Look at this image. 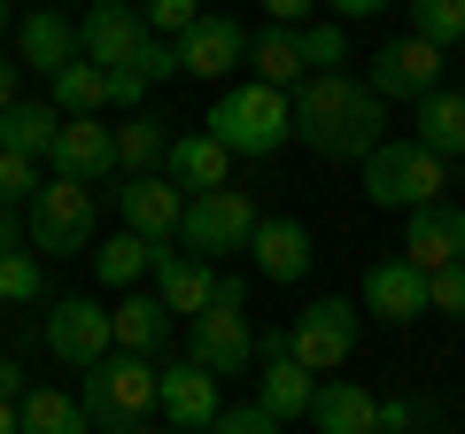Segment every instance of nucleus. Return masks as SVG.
I'll return each mask as SVG.
<instances>
[{"mask_svg":"<svg viewBox=\"0 0 465 434\" xmlns=\"http://www.w3.org/2000/svg\"><path fill=\"white\" fill-rule=\"evenodd\" d=\"M287 117H295V140L326 163H365L388 140V101L372 94L365 78L349 70H311V78L287 85Z\"/></svg>","mask_w":465,"mask_h":434,"instance_id":"nucleus-1","label":"nucleus"},{"mask_svg":"<svg viewBox=\"0 0 465 434\" xmlns=\"http://www.w3.org/2000/svg\"><path fill=\"white\" fill-rule=\"evenodd\" d=\"M202 133H217L232 148V163L249 155V163H264V155H280L287 140H295V117H287V85H225V94L210 101V117H202Z\"/></svg>","mask_w":465,"mask_h":434,"instance_id":"nucleus-2","label":"nucleus"},{"mask_svg":"<svg viewBox=\"0 0 465 434\" xmlns=\"http://www.w3.org/2000/svg\"><path fill=\"white\" fill-rule=\"evenodd\" d=\"M186 357L202 372H249L256 365V326H249V280H217L210 311L186 318Z\"/></svg>","mask_w":465,"mask_h":434,"instance_id":"nucleus-3","label":"nucleus"},{"mask_svg":"<svg viewBox=\"0 0 465 434\" xmlns=\"http://www.w3.org/2000/svg\"><path fill=\"white\" fill-rule=\"evenodd\" d=\"M78 403H85V419H94V427H109V434L140 427V419L155 411V357H140V350H109L101 365H85Z\"/></svg>","mask_w":465,"mask_h":434,"instance_id":"nucleus-4","label":"nucleus"},{"mask_svg":"<svg viewBox=\"0 0 465 434\" xmlns=\"http://www.w3.org/2000/svg\"><path fill=\"white\" fill-rule=\"evenodd\" d=\"M249 233H256V202L241 194V186H202V194H186L171 249L225 264V256H241V249H249Z\"/></svg>","mask_w":465,"mask_h":434,"instance_id":"nucleus-5","label":"nucleus"},{"mask_svg":"<svg viewBox=\"0 0 465 434\" xmlns=\"http://www.w3.org/2000/svg\"><path fill=\"white\" fill-rule=\"evenodd\" d=\"M24 249L39 256H78L94 249V186L85 179H39V194L24 202Z\"/></svg>","mask_w":465,"mask_h":434,"instance_id":"nucleus-6","label":"nucleus"},{"mask_svg":"<svg viewBox=\"0 0 465 434\" xmlns=\"http://www.w3.org/2000/svg\"><path fill=\"white\" fill-rule=\"evenodd\" d=\"M357 171H365V202H381V210H419V202H442L450 186V163L419 140H381Z\"/></svg>","mask_w":465,"mask_h":434,"instance_id":"nucleus-7","label":"nucleus"},{"mask_svg":"<svg viewBox=\"0 0 465 434\" xmlns=\"http://www.w3.org/2000/svg\"><path fill=\"white\" fill-rule=\"evenodd\" d=\"M357 334H365V311L349 295H318V302H302L287 318V357L311 365V372H341L357 357Z\"/></svg>","mask_w":465,"mask_h":434,"instance_id":"nucleus-8","label":"nucleus"},{"mask_svg":"<svg viewBox=\"0 0 465 434\" xmlns=\"http://www.w3.org/2000/svg\"><path fill=\"white\" fill-rule=\"evenodd\" d=\"M450 78V54L442 47H427V39H388L381 54H372V70H365V85L381 101H419V94H434V85Z\"/></svg>","mask_w":465,"mask_h":434,"instance_id":"nucleus-9","label":"nucleus"},{"mask_svg":"<svg viewBox=\"0 0 465 434\" xmlns=\"http://www.w3.org/2000/svg\"><path fill=\"white\" fill-rule=\"evenodd\" d=\"M116 341H109V302H94V295H63V302H47V357H63V365H101Z\"/></svg>","mask_w":465,"mask_h":434,"instance_id":"nucleus-10","label":"nucleus"},{"mask_svg":"<svg viewBox=\"0 0 465 434\" xmlns=\"http://www.w3.org/2000/svg\"><path fill=\"white\" fill-rule=\"evenodd\" d=\"M155 411H163V427L202 434V427L217 419V372H202L194 357H171V365H155Z\"/></svg>","mask_w":465,"mask_h":434,"instance_id":"nucleus-11","label":"nucleus"},{"mask_svg":"<svg viewBox=\"0 0 465 434\" xmlns=\"http://www.w3.org/2000/svg\"><path fill=\"white\" fill-rule=\"evenodd\" d=\"M179 210H186V194L163 179V171H133V179H116V217H124V233L171 241V233H179Z\"/></svg>","mask_w":465,"mask_h":434,"instance_id":"nucleus-12","label":"nucleus"},{"mask_svg":"<svg viewBox=\"0 0 465 434\" xmlns=\"http://www.w3.org/2000/svg\"><path fill=\"white\" fill-rule=\"evenodd\" d=\"M357 311L388 318V326H411V318H427V271H419L411 256H381V264L365 271V287H357Z\"/></svg>","mask_w":465,"mask_h":434,"instance_id":"nucleus-13","label":"nucleus"},{"mask_svg":"<svg viewBox=\"0 0 465 434\" xmlns=\"http://www.w3.org/2000/svg\"><path fill=\"white\" fill-rule=\"evenodd\" d=\"M249 54V24L232 16H194L179 32V78H232Z\"/></svg>","mask_w":465,"mask_h":434,"instance_id":"nucleus-14","label":"nucleus"},{"mask_svg":"<svg viewBox=\"0 0 465 434\" xmlns=\"http://www.w3.org/2000/svg\"><path fill=\"white\" fill-rule=\"evenodd\" d=\"M396 256H411L419 271L458 264L465 256V210L458 202H419V210H403V249Z\"/></svg>","mask_w":465,"mask_h":434,"instance_id":"nucleus-15","label":"nucleus"},{"mask_svg":"<svg viewBox=\"0 0 465 434\" xmlns=\"http://www.w3.org/2000/svg\"><path fill=\"white\" fill-rule=\"evenodd\" d=\"M217 280H225V271H217L210 256H186V249H155V271H148L155 302H163L171 318H194V311H210Z\"/></svg>","mask_w":465,"mask_h":434,"instance_id":"nucleus-16","label":"nucleus"},{"mask_svg":"<svg viewBox=\"0 0 465 434\" xmlns=\"http://www.w3.org/2000/svg\"><path fill=\"white\" fill-rule=\"evenodd\" d=\"M140 39H148V24H140L133 0H94V8L78 16V54H85V63H101V70H109V63H133Z\"/></svg>","mask_w":465,"mask_h":434,"instance_id":"nucleus-17","label":"nucleus"},{"mask_svg":"<svg viewBox=\"0 0 465 434\" xmlns=\"http://www.w3.org/2000/svg\"><path fill=\"white\" fill-rule=\"evenodd\" d=\"M47 163L63 171V179L101 186V179H116V133H109L101 117H63V133H54Z\"/></svg>","mask_w":465,"mask_h":434,"instance_id":"nucleus-18","label":"nucleus"},{"mask_svg":"<svg viewBox=\"0 0 465 434\" xmlns=\"http://www.w3.org/2000/svg\"><path fill=\"white\" fill-rule=\"evenodd\" d=\"M249 256L264 280H280V287H295L302 271H311V225H295V217H256V233H249Z\"/></svg>","mask_w":465,"mask_h":434,"instance_id":"nucleus-19","label":"nucleus"},{"mask_svg":"<svg viewBox=\"0 0 465 434\" xmlns=\"http://www.w3.org/2000/svg\"><path fill=\"white\" fill-rule=\"evenodd\" d=\"M163 179L179 194H202V186H232V148L217 133H171L163 148Z\"/></svg>","mask_w":465,"mask_h":434,"instance_id":"nucleus-20","label":"nucleus"},{"mask_svg":"<svg viewBox=\"0 0 465 434\" xmlns=\"http://www.w3.org/2000/svg\"><path fill=\"white\" fill-rule=\"evenodd\" d=\"M70 54H78V24H70L63 8H32V16L16 24V70H39V78H54Z\"/></svg>","mask_w":465,"mask_h":434,"instance_id":"nucleus-21","label":"nucleus"},{"mask_svg":"<svg viewBox=\"0 0 465 434\" xmlns=\"http://www.w3.org/2000/svg\"><path fill=\"white\" fill-rule=\"evenodd\" d=\"M311 419L318 434H372L381 427V396L372 388H357V380H326V388H311Z\"/></svg>","mask_w":465,"mask_h":434,"instance_id":"nucleus-22","label":"nucleus"},{"mask_svg":"<svg viewBox=\"0 0 465 434\" xmlns=\"http://www.w3.org/2000/svg\"><path fill=\"white\" fill-rule=\"evenodd\" d=\"M171 326H179V318L155 302V287H148V295H140V287H124V302H109V341H116V350L155 357V350L171 341Z\"/></svg>","mask_w":465,"mask_h":434,"instance_id":"nucleus-23","label":"nucleus"},{"mask_svg":"<svg viewBox=\"0 0 465 434\" xmlns=\"http://www.w3.org/2000/svg\"><path fill=\"white\" fill-rule=\"evenodd\" d=\"M411 124H419V148H434L442 163H458L465 155V94H450V85H434V94L411 101Z\"/></svg>","mask_w":465,"mask_h":434,"instance_id":"nucleus-24","label":"nucleus"},{"mask_svg":"<svg viewBox=\"0 0 465 434\" xmlns=\"http://www.w3.org/2000/svg\"><path fill=\"white\" fill-rule=\"evenodd\" d=\"M256 365H264V372H256V380H264V411L280 419V427H287V419H302V411H311V388H318V372H311V365H295L287 350L256 357Z\"/></svg>","mask_w":465,"mask_h":434,"instance_id":"nucleus-25","label":"nucleus"},{"mask_svg":"<svg viewBox=\"0 0 465 434\" xmlns=\"http://www.w3.org/2000/svg\"><path fill=\"white\" fill-rule=\"evenodd\" d=\"M116 133V179H133V171H163V148H171V124L148 117V109H124V124H109Z\"/></svg>","mask_w":465,"mask_h":434,"instance_id":"nucleus-26","label":"nucleus"},{"mask_svg":"<svg viewBox=\"0 0 465 434\" xmlns=\"http://www.w3.org/2000/svg\"><path fill=\"white\" fill-rule=\"evenodd\" d=\"M54 133H63V109L54 101H8L0 109V148H16V155H39L47 163Z\"/></svg>","mask_w":465,"mask_h":434,"instance_id":"nucleus-27","label":"nucleus"},{"mask_svg":"<svg viewBox=\"0 0 465 434\" xmlns=\"http://www.w3.org/2000/svg\"><path fill=\"white\" fill-rule=\"evenodd\" d=\"M241 70H256L264 85H295V78H302V39H295V24H264V32H249Z\"/></svg>","mask_w":465,"mask_h":434,"instance_id":"nucleus-28","label":"nucleus"},{"mask_svg":"<svg viewBox=\"0 0 465 434\" xmlns=\"http://www.w3.org/2000/svg\"><path fill=\"white\" fill-rule=\"evenodd\" d=\"M155 249H171V241H140V233H116V241H94V271H101V287H140L155 271Z\"/></svg>","mask_w":465,"mask_h":434,"instance_id":"nucleus-29","label":"nucleus"},{"mask_svg":"<svg viewBox=\"0 0 465 434\" xmlns=\"http://www.w3.org/2000/svg\"><path fill=\"white\" fill-rule=\"evenodd\" d=\"M54 109H63V117H101V109H109V78H101V63H85V54H70L63 70H54Z\"/></svg>","mask_w":465,"mask_h":434,"instance_id":"nucleus-30","label":"nucleus"},{"mask_svg":"<svg viewBox=\"0 0 465 434\" xmlns=\"http://www.w3.org/2000/svg\"><path fill=\"white\" fill-rule=\"evenodd\" d=\"M16 419H24V434H85V427H94L70 388H24Z\"/></svg>","mask_w":465,"mask_h":434,"instance_id":"nucleus-31","label":"nucleus"},{"mask_svg":"<svg viewBox=\"0 0 465 434\" xmlns=\"http://www.w3.org/2000/svg\"><path fill=\"white\" fill-rule=\"evenodd\" d=\"M39 295H47V256L39 249H8L0 256V302L24 311V302H39Z\"/></svg>","mask_w":465,"mask_h":434,"instance_id":"nucleus-32","label":"nucleus"},{"mask_svg":"<svg viewBox=\"0 0 465 434\" xmlns=\"http://www.w3.org/2000/svg\"><path fill=\"white\" fill-rule=\"evenodd\" d=\"M411 32L427 47H465V0H411Z\"/></svg>","mask_w":465,"mask_h":434,"instance_id":"nucleus-33","label":"nucleus"},{"mask_svg":"<svg viewBox=\"0 0 465 434\" xmlns=\"http://www.w3.org/2000/svg\"><path fill=\"white\" fill-rule=\"evenodd\" d=\"M295 39H302V78L349 63V32H341V24H295Z\"/></svg>","mask_w":465,"mask_h":434,"instance_id":"nucleus-34","label":"nucleus"},{"mask_svg":"<svg viewBox=\"0 0 465 434\" xmlns=\"http://www.w3.org/2000/svg\"><path fill=\"white\" fill-rule=\"evenodd\" d=\"M39 179H47V171H39V155L0 148V202H8V210H16V202H32V194H39Z\"/></svg>","mask_w":465,"mask_h":434,"instance_id":"nucleus-35","label":"nucleus"},{"mask_svg":"<svg viewBox=\"0 0 465 434\" xmlns=\"http://www.w3.org/2000/svg\"><path fill=\"white\" fill-rule=\"evenodd\" d=\"M427 311L465 318V256H458V264H434V271H427Z\"/></svg>","mask_w":465,"mask_h":434,"instance_id":"nucleus-36","label":"nucleus"},{"mask_svg":"<svg viewBox=\"0 0 465 434\" xmlns=\"http://www.w3.org/2000/svg\"><path fill=\"white\" fill-rule=\"evenodd\" d=\"M202 434H280V419H272L264 403H217V419Z\"/></svg>","mask_w":465,"mask_h":434,"instance_id":"nucleus-37","label":"nucleus"},{"mask_svg":"<svg viewBox=\"0 0 465 434\" xmlns=\"http://www.w3.org/2000/svg\"><path fill=\"white\" fill-rule=\"evenodd\" d=\"M194 16H202V0H140V24H148L155 39H179Z\"/></svg>","mask_w":465,"mask_h":434,"instance_id":"nucleus-38","label":"nucleus"},{"mask_svg":"<svg viewBox=\"0 0 465 434\" xmlns=\"http://www.w3.org/2000/svg\"><path fill=\"white\" fill-rule=\"evenodd\" d=\"M133 70H140V78H148V85H163V78H179V39H140V54H133Z\"/></svg>","mask_w":465,"mask_h":434,"instance_id":"nucleus-39","label":"nucleus"},{"mask_svg":"<svg viewBox=\"0 0 465 434\" xmlns=\"http://www.w3.org/2000/svg\"><path fill=\"white\" fill-rule=\"evenodd\" d=\"M101 78H109V109H140V101H148V94H155V85H148V78H140V70H133V63H109V70H101Z\"/></svg>","mask_w":465,"mask_h":434,"instance_id":"nucleus-40","label":"nucleus"},{"mask_svg":"<svg viewBox=\"0 0 465 434\" xmlns=\"http://www.w3.org/2000/svg\"><path fill=\"white\" fill-rule=\"evenodd\" d=\"M318 0H264V24H311Z\"/></svg>","mask_w":465,"mask_h":434,"instance_id":"nucleus-41","label":"nucleus"},{"mask_svg":"<svg viewBox=\"0 0 465 434\" xmlns=\"http://www.w3.org/2000/svg\"><path fill=\"white\" fill-rule=\"evenodd\" d=\"M0 403H24V365L16 357H0Z\"/></svg>","mask_w":465,"mask_h":434,"instance_id":"nucleus-42","label":"nucleus"},{"mask_svg":"<svg viewBox=\"0 0 465 434\" xmlns=\"http://www.w3.org/2000/svg\"><path fill=\"white\" fill-rule=\"evenodd\" d=\"M8 249H24V217L0 202V256H8Z\"/></svg>","mask_w":465,"mask_h":434,"instance_id":"nucleus-43","label":"nucleus"},{"mask_svg":"<svg viewBox=\"0 0 465 434\" xmlns=\"http://www.w3.org/2000/svg\"><path fill=\"white\" fill-rule=\"evenodd\" d=\"M326 8H333V16H381L388 0H326Z\"/></svg>","mask_w":465,"mask_h":434,"instance_id":"nucleus-44","label":"nucleus"},{"mask_svg":"<svg viewBox=\"0 0 465 434\" xmlns=\"http://www.w3.org/2000/svg\"><path fill=\"white\" fill-rule=\"evenodd\" d=\"M8 101H24L16 94V63H0V109H8Z\"/></svg>","mask_w":465,"mask_h":434,"instance_id":"nucleus-45","label":"nucleus"},{"mask_svg":"<svg viewBox=\"0 0 465 434\" xmlns=\"http://www.w3.org/2000/svg\"><path fill=\"white\" fill-rule=\"evenodd\" d=\"M0 434H24V419H16V403H0Z\"/></svg>","mask_w":465,"mask_h":434,"instance_id":"nucleus-46","label":"nucleus"},{"mask_svg":"<svg viewBox=\"0 0 465 434\" xmlns=\"http://www.w3.org/2000/svg\"><path fill=\"white\" fill-rule=\"evenodd\" d=\"M124 434H179V427H148V419H140V427H124Z\"/></svg>","mask_w":465,"mask_h":434,"instance_id":"nucleus-47","label":"nucleus"},{"mask_svg":"<svg viewBox=\"0 0 465 434\" xmlns=\"http://www.w3.org/2000/svg\"><path fill=\"white\" fill-rule=\"evenodd\" d=\"M372 434H427V427H372Z\"/></svg>","mask_w":465,"mask_h":434,"instance_id":"nucleus-48","label":"nucleus"},{"mask_svg":"<svg viewBox=\"0 0 465 434\" xmlns=\"http://www.w3.org/2000/svg\"><path fill=\"white\" fill-rule=\"evenodd\" d=\"M0 32H8V0H0Z\"/></svg>","mask_w":465,"mask_h":434,"instance_id":"nucleus-49","label":"nucleus"},{"mask_svg":"<svg viewBox=\"0 0 465 434\" xmlns=\"http://www.w3.org/2000/svg\"><path fill=\"white\" fill-rule=\"evenodd\" d=\"M458 94H465V78H458Z\"/></svg>","mask_w":465,"mask_h":434,"instance_id":"nucleus-50","label":"nucleus"},{"mask_svg":"<svg viewBox=\"0 0 465 434\" xmlns=\"http://www.w3.org/2000/svg\"><path fill=\"white\" fill-rule=\"evenodd\" d=\"M47 8H54V0H47Z\"/></svg>","mask_w":465,"mask_h":434,"instance_id":"nucleus-51","label":"nucleus"}]
</instances>
